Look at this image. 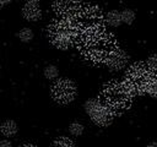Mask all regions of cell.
<instances>
[{
	"instance_id": "6da1fadb",
	"label": "cell",
	"mask_w": 157,
	"mask_h": 147,
	"mask_svg": "<svg viewBox=\"0 0 157 147\" xmlns=\"http://www.w3.org/2000/svg\"><path fill=\"white\" fill-rule=\"evenodd\" d=\"M48 34L52 43L56 48L59 49L70 48L78 34L76 20L59 18L54 21L48 29Z\"/></svg>"
},
{
	"instance_id": "7a4b0ae2",
	"label": "cell",
	"mask_w": 157,
	"mask_h": 147,
	"mask_svg": "<svg viewBox=\"0 0 157 147\" xmlns=\"http://www.w3.org/2000/svg\"><path fill=\"white\" fill-rule=\"evenodd\" d=\"M115 47H114V43L110 39V37L105 36L103 32L83 38L82 51H83L85 56L93 62L105 61L109 53Z\"/></svg>"
},
{
	"instance_id": "3957f363",
	"label": "cell",
	"mask_w": 157,
	"mask_h": 147,
	"mask_svg": "<svg viewBox=\"0 0 157 147\" xmlns=\"http://www.w3.org/2000/svg\"><path fill=\"white\" fill-rule=\"evenodd\" d=\"M132 93L124 82L112 81L107 83L102 91L103 103L108 105L114 113L121 111L130 105Z\"/></svg>"
},
{
	"instance_id": "277c9868",
	"label": "cell",
	"mask_w": 157,
	"mask_h": 147,
	"mask_svg": "<svg viewBox=\"0 0 157 147\" xmlns=\"http://www.w3.org/2000/svg\"><path fill=\"white\" fill-rule=\"evenodd\" d=\"M78 33L86 37H91L103 32V16L101 10L96 6L82 7L81 12L76 17Z\"/></svg>"
},
{
	"instance_id": "5b68a950",
	"label": "cell",
	"mask_w": 157,
	"mask_h": 147,
	"mask_svg": "<svg viewBox=\"0 0 157 147\" xmlns=\"http://www.w3.org/2000/svg\"><path fill=\"white\" fill-rule=\"evenodd\" d=\"M153 71H151L146 64H132L125 76V85L132 94H144L147 92V83Z\"/></svg>"
},
{
	"instance_id": "8992f818",
	"label": "cell",
	"mask_w": 157,
	"mask_h": 147,
	"mask_svg": "<svg viewBox=\"0 0 157 147\" xmlns=\"http://www.w3.org/2000/svg\"><path fill=\"white\" fill-rule=\"evenodd\" d=\"M83 108H85V111L90 115V118L96 125L108 126L112 124L113 118H114V111L108 105L102 103L101 100L94 99V98L88 99L86 100Z\"/></svg>"
},
{
	"instance_id": "52a82bcc",
	"label": "cell",
	"mask_w": 157,
	"mask_h": 147,
	"mask_svg": "<svg viewBox=\"0 0 157 147\" xmlns=\"http://www.w3.org/2000/svg\"><path fill=\"white\" fill-rule=\"evenodd\" d=\"M52 97L60 104H69L76 97V86L71 80L61 78L53 85Z\"/></svg>"
},
{
	"instance_id": "ba28073f",
	"label": "cell",
	"mask_w": 157,
	"mask_h": 147,
	"mask_svg": "<svg viewBox=\"0 0 157 147\" xmlns=\"http://www.w3.org/2000/svg\"><path fill=\"white\" fill-rule=\"evenodd\" d=\"M53 6L60 18L69 20H76L82 10L80 0H55Z\"/></svg>"
},
{
	"instance_id": "9c48e42d",
	"label": "cell",
	"mask_w": 157,
	"mask_h": 147,
	"mask_svg": "<svg viewBox=\"0 0 157 147\" xmlns=\"http://www.w3.org/2000/svg\"><path fill=\"white\" fill-rule=\"evenodd\" d=\"M128 61H129V55L124 50L115 47L109 53V55L104 62H105L107 67L110 69L112 71H118V70H121L123 67H125Z\"/></svg>"
},
{
	"instance_id": "30bf717a",
	"label": "cell",
	"mask_w": 157,
	"mask_h": 147,
	"mask_svg": "<svg viewBox=\"0 0 157 147\" xmlns=\"http://www.w3.org/2000/svg\"><path fill=\"white\" fill-rule=\"evenodd\" d=\"M22 16L27 21H38L42 16V10L38 6V4H32V2H26L22 7Z\"/></svg>"
},
{
	"instance_id": "8fae6325",
	"label": "cell",
	"mask_w": 157,
	"mask_h": 147,
	"mask_svg": "<svg viewBox=\"0 0 157 147\" xmlns=\"http://www.w3.org/2000/svg\"><path fill=\"white\" fill-rule=\"evenodd\" d=\"M104 20H105V23H107L108 26L118 27V26L123 22L121 12H119V11H117V10H112V11H109V12L105 15Z\"/></svg>"
},
{
	"instance_id": "7c38bea8",
	"label": "cell",
	"mask_w": 157,
	"mask_h": 147,
	"mask_svg": "<svg viewBox=\"0 0 157 147\" xmlns=\"http://www.w3.org/2000/svg\"><path fill=\"white\" fill-rule=\"evenodd\" d=\"M0 130H1V134L6 137H11L13 135H16L17 132V125L13 120H5L1 126H0Z\"/></svg>"
},
{
	"instance_id": "4fadbf2b",
	"label": "cell",
	"mask_w": 157,
	"mask_h": 147,
	"mask_svg": "<svg viewBox=\"0 0 157 147\" xmlns=\"http://www.w3.org/2000/svg\"><path fill=\"white\" fill-rule=\"evenodd\" d=\"M151 97L157 98V72H152L148 83H147V92Z\"/></svg>"
},
{
	"instance_id": "5bb4252c",
	"label": "cell",
	"mask_w": 157,
	"mask_h": 147,
	"mask_svg": "<svg viewBox=\"0 0 157 147\" xmlns=\"http://www.w3.org/2000/svg\"><path fill=\"white\" fill-rule=\"evenodd\" d=\"M52 147H74V142L69 137H58L53 141Z\"/></svg>"
},
{
	"instance_id": "9a60e30c",
	"label": "cell",
	"mask_w": 157,
	"mask_h": 147,
	"mask_svg": "<svg viewBox=\"0 0 157 147\" xmlns=\"http://www.w3.org/2000/svg\"><path fill=\"white\" fill-rule=\"evenodd\" d=\"M18 38H20V40L21 42H23V43H27V42H29V40H32V38H33V32H32V29L31 28H27V27H25V28H22L20 32H18Z\"/></svg>"
},
{
	"instance_id": "2e32d148",
	"label": "cell",
	"mask_w": 157,
	"mask_h": 147,
	"mask_svg": "<svg viewBox=\"0 0 157 147\" xmlns=\"http://www.w3.org/2000/svg\"><path fill=\"white\" fill-rule=\"evenodd\" d=\"M43 74H44L45 78L53 80V78H56V77H58L59 71H58V67H56V66H54V65H48V66H45Z\"/></svg>"
},
{
	"instance_id": "e0dca14e",
	"label": "cell",
	"mask_w": 157,
	"mask_h": 147,
	"mask_svg": "<svg viewBox=\"0 0 157 147\" xmlns=\"http://www.w3.org/2000/svg\"><path fill=\"white\" fill-rule=\"evenodd\" d=\"M121 18H123V22L126 23V24H131L135 20V12L130 9H125L121 11Z\"/></svg>"
},
{
	"instance_id": "ac0fdd59",
	"label": "cell",
	"mask_w": 157,
	"mask_h": 147,
	"mask_svg": "<svg viewBox=\"0 0 157 147\" xmlns=\"http://www.w3.org/2000/svg\"><path fill=\"white\" fill-rule=\"evenodd\" d=\"M69 132L74 136H80L83 132V125L77 121H74L69 125Z\"/></svg>"
},
{
	"instance_id": "d6986e66",
	"label": "cell",
	"mask_w": 157,
	"mask_h": 147,
	"mask_svg": "<svg viewBox=\"0 0 157 147\" xmlns=\"http://www.w3.org/2000/svg\"><path fill=\"white\" fill-rule=\"evenodd\" d=\"M146 65H147V67H148L151 71L157 72V54L150 55V56L147 58V60H146Z\"/></svg>"
},
{
	"instance_id": "ffe728a7",
	"label": "cell",
	"mask_w": 157,
	"mask_h": 147,
	"mask_svg": "<svg viewBox=\"0 0 157 147\" xmlns=\"http://www.w3.org/2000/svg\"><path fill=\"white\" fill-rule=\"evenodd\" d=\"M0 147H12V146H11L10 141H7V140H2V141L0 142Z\"/></svg>"
},
{
	"instance_id": "44dd1931",
	"label": "cell",
	"mask_w": 157,
	"mask_h": 147,
	"mask_svg": "<svg viewBox=\"0 0 157 147\" xmlns=\"http://www.w3.org/2000/svg\"><path fill=\"white\" fill-rule=\"evenodd\" d=\"M11 1H12V0H0V5H1V6H6V5H9Z\"/></svg>"
},
{
	"instance_id": "7402d4cb",
	"label": "cell",
	"mask_w": 157,
	"mask_h": 147,
	"mask_svg": "<svg viewBox=\"0 0 157 147\" xmlns=\"http://www.w3.org/2000/svg\"><path fill=\"white\" fill-rule=\"evenodd\" d=\"M146 147H157V142H151V143H148Z\"/></svg>"
},
{
	"instance_id": "603a6c76",
	"label": "cell",
	"mask_w": 157,
	"mask_h": 147,
	"mask_svg": "<svg viewBox=\"0 0 157 147\" xmlns=\"http://www.w3.org/2000/svg\"><path fill=\"white\" fill-rule=\"evenodd\" d=\"M40 0H26V2H32V4H38Z\"/></svg>"
},
{
	"instance_id": "cb8c5ba5",
	"label": "cell",
	"mask_w": 157,
	"mask_h": 147,
	"mask_svg": "<svg viewBox=\"0 0 157 147\" xmlns=\"http://www.w3.org/2000/svg\"><path fill=\"white\" fill-rule=\"evenodd\" d=\"M22 147H36V146H32V145H25V146H22Z\"/></svg>"
}]
</instances>
